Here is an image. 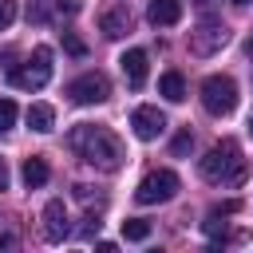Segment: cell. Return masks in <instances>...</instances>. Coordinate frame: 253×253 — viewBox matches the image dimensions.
<instances>
[{
	"label": "cell",
	"instance_id": "obj_11",
	"mask_svg": "<svg viewBox=\"0 0 253 253\" xmlns=\"http://www.w3.org/2000/svg\"><path fill=\"white\" fill-rule=\"evenodd\" d=\"M119 67H123V75H126L130 87H142V83H146V71H150V67H146V51H142V47H130V51L119 59Z\"/></svg>",
	"mask_w": 253,
	"mask_h": 253
},
{
	"label": "cell",
	"instance_id": "obj_18",
	"mask_svg": "<svg viewBox=\"0 0 253 253\" xmlns=\"http://www.w3.org/2000/svg\"><path fill=\"white\" fill-rule=\"evenodd\" d=\"M202 229H206L210 237H221V241H225V221H221V213H213V210H210V213H206V221H202Z\"/></svg>",
	"mask_w": 253,
	"mask_h": 253
},
{
	"label": "cell",
	"instance_id": "obj_1",
	"mask_svg": "<svg viewBox=\"0 0 253 253\" xmlns=\"http://www.w3.org/2000/svg\"><path fill=\"white\" fill-rule=\"evenodd\" d=\"M67 146H71L87 166H95V170H103V174H115V170L123 166V158H126L123 138H119L115 130H107V126H91V123L71 126Z\"/></svg>",
	"mask_w": 253,
	"mask_h": 253
},
{
	"label": "cell",
	"instance_id": "obj_9",
	"mask_svg": "<svg viewBox=\"0 0 253 253\" xmlns=\"http://www.w3.org/2000/svg\"><path fill=\"white\" fill-rule=\"evenodd\" d=\"M130 126H134V134H138L142 142H150V138H158V134L166 130V115H162L158 107H134Z\"/></svg>",
	"mask_w": 253,
	"mask_h": 253
},
{
	"label": "cell",
	"instance_id": "obj_2",
	"mask_svg": "<svg viewBox=\"0 0 253 253\" xmlns=\"http://www.w3.org/2000/svg\"><path fill=\"white\" fill-rule=\"evenodd\" d=\"M198 170H202V178L213 182V186H241V182L249 178V162L241 158V146H237L233 138L217 142V146L198 162Z\"/></svg>",
	"mask_w": 253,
	"mask_h": 253
},
{
	"label": "cell",
	"instance_id": "obj_12",
	"mask_svg": "<svg viewBox=\"0 0 253 253\" xmlns=\"http://www.w3.org/2000/svg\"><path fill=\"white\" fill-rule=\"evenodd\" d=\"M99 28H103L107 40H123V36L130 32V12H126V8H107V12L99 16Z\"/></svg>",
	"mask_w": 253,
	"mask_h": 253
},
{
	"label": "cell",
	"instance_id": "obj_26",
	"mask_svg": "<svg viewBox=\"0 0 253 253\" xmlns=\"http://www.w3.org/2000/svg\"><path fill=\"white\" fill-rule=\"evenodd\" d=\"M249 59H253V40H249Z\"/></svg>",
	"mask_w": 253,
	"mask_h": 253
},
{
	"label": "cell",
	"instance_id": "obj_28",
	"mask_svg": "<svg viewBox=\"0 0 253 253\" xmlns=\"http://www.w3.org/2000/svg\"><path fill=\"white\" fill-rule=\"evenodd\" d=\"M249 134H253V123H249Z\"/></svg>",
	"mask_w": 253,
	"mask_h": 253
},
{
	"label": "cell",
	"instance_id": "obj_7",
	"mask_svg": "<svg viewBox=\"0 0 253 253\" xmlns=\"http://www.w3.org/2000/svg\"><path fill=\"white\" fill-rule=\"evenodd\" d=\"M67 95L79 103V107H95V103H107L111 99V83L103 71H83L79 79L67 83Z\"/></svg>",
	"mask_w": 253,
	"mask_h": 253
},
{
	"label": "cell",
	"instance_id": "obj_21",
	"mask_svg": "<svg viewBox=\"0 0 253 253\" xmlns=\"http://www.w3.org/2000/svg\"><path fill=\"white\" fill-rule=\"evenodd\" d=\"M63 47H67L71 55H83V51H87V47H83V40H79L75 32H63Z\"/></svg>",
	"mask_w": 253,
	"mask_h": 253
},
{
	"label": "cell",
	"instance_id": "obj_13",
	"mask_svg": "<svg viewBox=\"0 0 253 253\" xmlns=\"http://www.w3.org/2000/svg\"><path fill=\"white\" fill-rule=\"evenodd\" d=\"M47 178H51V170H47V162H43L40 154L24 158V186H28V190H40V186H47Z\"/></svg>",
	"mask_w": 253,
	"mask_h": 253
},
{
	"label": "cell",
	"instance_id": "obj_23",
	"mask_svg": "<svg viewBox=\"0 0 253 253\" xmlns=\"http://www.w3.org/2000/svg\"><path fill=\"white\" fill-rule=\"evenodd\" d=\"M16 245V233H0V249H12Z\"/></svg>",
	"mask_w": 253,
	"mask_h": 253
},
{
	"label": "cell",
	"instance_id": "obj_4",
	"mask_svg": "<svg viewBox=\"0 0 253 253\" xmlns=\"http://www.w3.org/2000/svg\"><path fill=\"white\" fill-rule=\"evenodd\" d=\"M174 194H178V174H174V170H150V174L138 182L134 202H138V206H162V202H170Z\"/></svg>",
	"mask_w": 253,
	"mask_h": 253
},
{
	"label": "cell",
	"instance_id": "obj_10",
	"mask_svg": "<svg viewBox=\"0 0 253 253\" xmlns=\"http://www.w3.org/2000/svg\"><path fill=\"white\" fill-rule=\"evenodd\" d=\"M146 20L154 28H170L182 20V0H150L146 4Z\"/></svg>",
	"mask_w": 253,
	"mask_h": 253
},
{
	"label": "cell",
	"instance_id": "obj_17",
	"mask_svg": "<svg viewBox=\"0 0 253 253\" xmlns=\"http://www.w3.org/2000/svg\"><path fill=\"white\" fill-rule=\"evenodd\" d=\"M16 126V103L12 99H0V134H8Z\"/></svg>",
	"mask_w": 253,
	"mask_h": 253
},
{
	"label": "cell",
	"instance_id": "obj_20",
	"mask_svg": "<svg viewBox=\"0 0 253 253\" xmlns=\"http://www.w3.org/2000/svg\"><path fill=\"white\" fill-rule=\"evenodd\" d=\"M16 20V0H0V32Z\"/></svg>",
	"mask_w": 253,
	"mask_h": 253
},
{
	"label": "cell",
	"instance_id": "obj_16",
	"mask_svg": "<svg viewBox=\"0 0 253 253\" xmlns=\"http://www.w3.org/2000/svg\"><path fill=\"white\" fill-rule=\"evenodd\" d=\"M123 237L126 241H146L150 237V221L146 217H126L123 221Z\"/></svg>",
	"mask_w": 253,
	"mask_h": 253
},
{
	"label": "cell",
	"instance_id": "obj_14",
	"mask_svg": "<svg viewBox=\"0 0 253 253\" xmlns=\"http://www.w3.org/2000/svg\"><path fill=\"white\" fill-rule=\"evenodd\" d=\"M28 126H32L36 134H47V130L55 126V111H51L47 103H32V107H28Z\"/></svg>",
	"mask_w": 253,
	"mask_h": 253
},
{
	"label": "cell",
	"instance_id": "obj_15",
	"mask_svg": "<svg viewBox=\"0 0 253 253\" xmlns=\"http://www.w3.org/2000/svg\"><path fill=\"white\" fill-rule=\"evenodd\" d=\"M158 95L170 99V103H182V99H186V79H182L178 71H166V75L158 79Z\"/></svg>",
	"mask_w": 253,
	"mask_h": 253
},
{
	"label": "cell",
	"instance_id": "obj_25",
	"mask_svg": "<svg viewBox=\"0 0 253 253\" xmlns=\"http://www.w3.org/2000/svg\"><path fill=\"white\" fill-rule=\"evenodd\" d=\"M233 4H237V8H245V4H249V0H233Z\"/></svg>",
	"mask_w": 253,
	"mask_h": 253
},
{
	"label": "cell",
	"instance_id": "obj_5",
	"mask_svg": "<svg viewBox=\"0 0 253 253\" xmlns=\"http://www.w3.org/2000/svg\"><path fill=\"white\" fill-rule=\"evenodd\" d=\"M202 107L210 115H229L237 107V83L229 75H210L202 83Z\"/></svg>",
	"mask_w": 253,
	"mask_h": 253
},
{
	"label": "cell",
	"instance_id": "obj_3",
	"mask_svg": "<svg viewBox=\"0 0 253 253\" xmlns=\"http://www.w3.org/2000/svg\"><path fill=\"white\" fill-rule=\"evenodd\" d=\"M8 79L16 83V87H24V91H40L47 79H51V47H36L32 51V59H28V67H12L8 71Z\"/></svg>",
	"mask_w": 253,
	"mask_h": 253
},
{
	"label": "cell",
	"instance_id": "obj_24",
	"mask_svg": "<svg viewBox=\"0 0 253 253\" xmlns=\"http://www.w3.org/2000/svg\"><path fill=\"white\" fill-rule=\"evenodd\" d=\"M0 190H8V162L0 158Z\"/></svg>",
	"mask_w": 253,
	"mask_h": 253
},
{
	"label": "cell",
	"instance_id": "obj_19",
	"mask_svg": "<svg viewBox=\"0 0 253 253\" xmlns=\"http://www.w3.org/2000/svg\"><path fill=\"white\" fill-rule=\"evenodd\" d=\"M190 146H194V134H190V130H182V134L174 138V146H170V150H174V158H182Z\"/></svg>",
	"mask_w": 253,
	"mask_h": 253
},
{
	"label": "cell",
	"instance_id": "obj_22",
	"mask_svg": "<svg viewBox=\"0 0 253 253\" xmlns=\"http://www.w3.org/2000/svg\"><path fill=\"white\" fill-rule=\"evenodd\" d=\"M79 8H83V0H55V12H67V16H71V12H79Z\"/></svg>",
	"mask_w": 253,
	"mask_h": 253
},
{
	"label": "cell",
	"instance_id": "obj_6",
	"mask_svg": "<svg viewBox=\"0 0 253 253\" xmlns=\"http://www.w3.org/2000/svg\"><path fill=\"white\" fill-rule=\"evenodd\" d=\"M225 43H229V28H225L221 20H213V16H206V20L190 32V51L202 55V59L213 55V51H221Z\"/></svg>",
	"mask_w": 253,
	"mask_h": 253
},
{
	"label": "cell",
	"instance_id": "obj_8",
	"mask_svg": "<svg viewBox=\"0 0 253 253\" xmlns=\"http://www.w3.org/2000/svg\"><path fill=\"white\" fill-rule=\"evenodd\" d=\"M40 221H43V237H47V241H63V237H71V221H67V206H63L59 198H51V202L43 206V213H40Z\"/></svg>",
	"mask_w": 253,
	"mask_h": 253
},
{
	"label": "cell",
	"instance_id": "obj_27",
	"mask_svg": "<svg viewBox=\"0 0 253 253\" xmlns=\"http://www.w3.org/2000/svg\"><path fill=\"white\" fill-rule=\"evenodd\" d=\"M194 4H210V0H194Z\"/></svg>",
	"mask_w": 253,
	"mask_h": 253
}]
</instances>
